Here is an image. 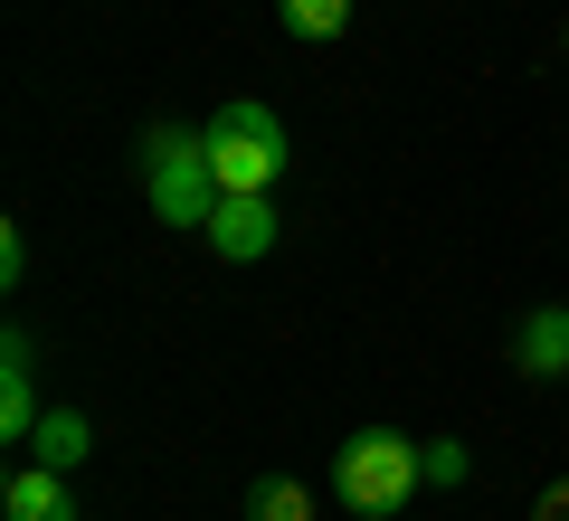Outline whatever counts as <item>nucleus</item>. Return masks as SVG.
Wrapping results in <instances>:
<instances>
[{
	"mask_svg": "<svg viewBox=\"0 0 569 521\" xmlns=\"http://www.w3.org/2000/svg\"><path fill=\"white\" fill-rule=\"evenodd\" d=\"M142 200L162 228H209L219 219V171H209V123H152L133 152Z\"/></svg>",
	"mask_w": 569,
	"mask_h": 521,
	"instance_id": "nucleus-1",
	"label": "nucleus"
},
{
	"mask_svg": "<svg viewBox=\"0 0 569 521\" xmlns=\"http://www.w3.org/2000/svg\"><path fill=\"white\" fill-rule=\"evenodd\" d=\"M418 483H427V455H418V437H399V427H351L342 455H332V493H342V512H361V521L408 512Z\"/></svg>",
	"mask_w": 569,
	"mask_h": 521,
	"instance_id": "nucleus-2",
	"label": "nucleus"
},
{
	"mask_svg": "<svg viewBox=\"0 0 569 521\" xmlns=\"http://www.w3.org/2000/svg\"><path fill=\"white\" fill-rule=\"evenodd\" d=\"M209 171H219V200H266L284 181V114L257 96L219 104L209 114Z\"/></svg>",
	"mask_w": 569,
	"mask_h": 521,
	"instance_id": "nucleus-3",
	"label": "nucleus"
},
{
	"mask_svg": "<svg viewBox=\"0 0 569 521\" xmlns=\"http://www.w3.org/2000/svg\"><path fill=\"white\" fill-rule=\"evenodd\" d=\"M200 238H209L219 265H257V257H276L284 219H276V200H219V219H209Z\"/></svg>",
	"mask_w": 569,
	"mask_h": 521,
	"instance_id": "nucleus-4",
	"label": "nucleus"
},
{
	"mask_svg": "<svg viewBox=\"0 0 569 521\" xmlns=\"http://www.w3.org/2000/svg\"><path fill=\"white\" fill-rule=\"evenodd\" d=\"M39 418H48V408H39V351H29V332H10V341H0V437L29 445Z\"/></svg>",
	"mask_w": 569,
	"mask_h": 521,
	"instance_id": "nucleus-5",
	"label": "nucleus"
},
{
	"mask_svg": "<svg viewBox=\"0 0 569 521\" xmlns=\"http://www.w3.org/2000/svg\"><path fill=\"white\" fill-rule=\"evenodd\" d=\"M512 370L522 380H569V303H531L512 322Z\"/></svg>",
	"mask_w": 569,
	"mask_h": 521,
	"instance_id": "nucleus-6",
	"label": "nucleus"
},
{
	"mask_svg": "<svg viewBox=\"0 0 569 521\" xmlns=\"http://www.w3.org/2000/svg\"><path fill=\"white\" fill-rule=\"evenodd\" d=\"M0 521H77V493L48 464H20V474L0 483Z\"/></svg>",
	"mask_w": 569,
	"mask_h": 521,
	"instance_id": "nucleus-7",
	"label": "nucleus"
},
{
	"mask_svg": "<svg viewBox=\"0 0 569 521\" xmlns=\"http://www.w3.org/2000/svg\"><path fill=\"white\" fill-rule=\"evenodd\" d=\"M96 455V427H86V408H48L39 437H29V464H48V474H67V464Z\"/></svg>",
	"mask_w": 569,
	"mask_h": 521,
	"instance_id": "nucleus-8",
	"label": "nucleus"
},
{
	"mask_svg": "<svg viewBox=\"0 0 569 521\" xmlns=\"http://www.w3.org/2000/svg\"><path fill=\"white\" fill-rule=\"evenodd\" d=\"M247 521H313V493L295 474H257V493H247Z\"/></svg>",
	"mask_w": 569,
	"mask_h": 521,
	"instance_id": "nucleus-9",
	"label": "nucleus"
},
{
	"mask_svg": "<svg viewBox=\"0 0 569 521\" xmlns=\"http://www.w3.org/2000/svg\"><path fill=\"white\" fill-rule=\"evenodd\" d=\"M276 10H284L295 39H342L351 29V0H276Z\"/></svg>",
	"mask_w": 569,
	"mask_h": 521,
	"instance_id": "nucleus-10",
	"label": "nucleus"
},
{
	"mask_svg": "<svg viewBox=\"0 0 569 521\" xmlns=\"http://www.w3.org/2000/svg\"><path fill=\"white\" fill-rule=\"evenodd\" d=\"M418 455H427V483H466V445L456 437H427Z\"/></svg>",
	"mask_w": 569,
	"mask_h": 521,
	"instance_id": "nucleus-11",
	"label": "nucleus"
},
{
	"mask_svg": "<svg viewBox=\"0 0 569 521\" xmlns=\"http://www.w3.org/2000/svg\"><path fill=\"white\" fill-rule=\"evenodd\" d=\"M29 275V238H20V228H0V284H20Z\"/></svg>",
	"mask_w": 569,
	"mask_h": 521,
	"instance_id": "nucleus-12",
	"label": "nucleus"
},
{
	"mask_svg": "<svg viewBox=\"0 0 569 521\" xmlns=\"http://www.w3.org/2000/svg\"><path fill=\"white\" fill-rule=\"evenodd\" d=\"M541 521H569V483H550V493H541Z\"/></svg>",
	"mask_w": 569,
	"mask_h": 521,
	"instance_id": "nucleus-13",
	"label": "nucleus"
}]
</instances>
